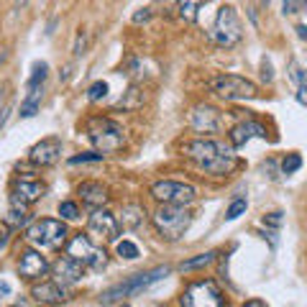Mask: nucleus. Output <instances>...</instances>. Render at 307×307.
Here are the masks:
<instances>
[{"label":"nucleus","instance_id":"obj_45","mask_svg":"<svg viewBox=\"0 0 307 307\" xmlns=\"http://www.w3.org/2000/svg\"><path fill=\"white\" fill-rule=\"evenodd\" d=\"M123 307H128V304H123Z\"/></svg>","mask_w":307,"mask_h":307},{"label":"nucleus","instance_id":"obj_28","mask_svg":"<svg viewBox=\"0 0 307 307\" xmlns=\"http://www.w3.org/2000/svg\"><path fill=\"white\" fill-rule=\"evenodd\" d=\"M116 248H118V256H123V258H138V256H141V254H138V246L130 244V240H120Z\"/></svg>","mask_w":307,"mask_h":307},{"label":"nucleus","instance_id":"obj_36","mask_svg":"<svg viewBox=\"0 0 307 307\" xmlns=\"http://www.w3.org/2000/svg\"><path fill=\"white\" fill-rule=\"evenodd\" d=\"M84 44H87V34L80 31V34H77V41H74V56H80V54L84 52Z\"/></svg>","mask_w":307,"mask_h":307},{"label":"nucleus","instance_id":"obj_25","mask_svg":"<svg viewBox=\"0 0 307 307\" xmlns=\"http://www.w3.org/2000/svg\"><path fill=\"white\" fill-rule=\"evenodd\" d=\"M246 208H248L246 197H236V200L228 205V210H226V220H238L240 215H246Z\"/></svg>","mask_w":307,"mask_h":307},{"label":"nucleus","instance_id":"obj_1","mask_svg":"<svg viewBox=\"0 0 307 307\" xmlns=\"http://www.w3.org/2000/svg\"><path fill=\"white\" fill-rule=\"evenodd\" d=\"M184 156L192 159L194 164H200L210 174H228L236 166V156L230 154L228 146L210 141V138H194L184 144Z\"/></svg>","mask_w":307,"mask_h":307},{"label":"nucleus","instance_id":"obj_41","mask_svg":"<svg viewBox=\"0 0 307 307\" xmlns=\"http://www.w3.org/2000/svg\"><path fill=\"white\" fill-rule=\"evenodd\" d=\"M240 307H266V304L261 302V300H248L246 304H240Z\"/></svg>","mask_w":307,"mask_h":307},{"label":"nucleus","instance_id":"obj_5","mask_svg":"<svg viewBox=\"0 0 307 307\" xmlns=\"http://www.w3.org/2000/svg\"><path fill=\"white\" fill-rule=\"evenodd\" d=\"M182 307H226L223 290L212 279L192 282L182 294Z\"/></svg>","mask_w":307,"mask_h":307},{"label":"nucleus","instance_id":"obj_16","mask_svg":"<svg viewBox=\"0 0 307 307\" xmlns=\"http://www.w3.org/2000/svg\"><path fill=\"white\" fill-rule=\"evenodd\" d=\"M44 194V184L36 182V180H20L13 190V197H10V202L13 208H26L31 202H36L38 197Z\"/></svg>","mask_w":307,"mask_h":307},{"label":"nucleus","instance_id":"obj_33","mask_svg":"<svg viewBox=\"0 0 307 307\" xmlns=\"http://www.w3.org/2000/svg\"><path fill=\"white\" fill-rule=\"evenodd\" d=\"M282 10L284 13H300V10H307V3H302V0H284Z\"/></svg>","mask_w":307,"mask_h":307},{"label":"nucleus","instance_id":"obj_8","mask_svg":"<svg viewBox=\"0 0 307 307\" xmlns=\"http://www.w3.org/2000/svg\"><path fill=\"white\" fill-rule=\"evenodd\" d=\"M28 240L41 248H59L64 240H67V226L62 220H52V218H44V220H36L28 228Z\"/></svg>","mask_w":307,"mask_h":307},{"label":"nucleus","instance_id":"obj_4","mask_svg":"<svg viewBox=\"0 0 307 307\" xmlns=\"http://www.w3.org/2000/svg\"><path fill=\"white\" fill-rule=\"evenodd\" d=\"M192 223V215L180 208V205H162L156 212H154V226L162 233V238L166 240H177L184 236V230Z\"/></svg>","mask_w":307,"mask_h":307},{"label":"nucleus","instance_id":"obj_43","mask_svg":"<svg viewBox=\"0 0 307 307\" xmlns=\"http://www.w3.org/2000/svg\"><path fill=\"white\" fill-rule=\"evenodd\" d=\"M0 292H3V294H8V292H10V287H8L6 282H0Z\"/></svg>","mask_w":307,"mask_h":307},{"label":"nucleus","instance_id":"obj_39","mask_svg":"<svg viewBox=\"0 0 307 307\" xmlns=\"http://www.w3.org/2000/svg\"><path fill=\"white\" fill-rule=\"evenodd\" d=\"M294 80L300 82V87H302V84L307 87V70H300V72H294Z\"/></svg>","mask_w":307,"mask_h":307},{"label":"nucleus","instance_id":"obj_12","mask_svg":"<svg viewBox=\"0 0 307 307\" xmlns=\"http://www.w3.org/2000/svg\"><path fill=\"white\" fill-rule=\"evenodd\" d=\"M190 126L197 130V134H218L223 126L220 110L212 105H194L190 113Z\"/></svg>","mask_w":307,"mask_h":307},{"label":"nucleus","instance_id":"obj_24","mask_svg":"<svg viewBox=\"0 0 307 307\" xmlns=\"http://www.w3.org/2000/svg\"><path fill=\"white\" fill-rule=\"evenodd\" d=\"M26 223H28L26 208H13V210L6 215V226H10V228H24Z\"/></svg>","mask_w":307,"mask_h":307},{"label":"nucleus","instance_id":"obj_11","mask_svg":"<svg viewBox=\"0 0 307 307\" xmlns=\"http://www.w3.org/2000/svg\"><path fill=\"white\" fill-rule=\"evenodd\" d=\"M118 218L108 210H95L87 220V233L95 236L98 240H118Z\"/></svg>","mask_w":307,"mask_h":307},{"label":"nucleus","instance_id":"obj_6","mask_svg":"<svg viewBox=\"0 0 307 307\" xmlns=\"http://www.w3.org/2000/svg\"><path fill=\"white\" fill-rule=\"evenodd\" d=\"M240 36H244V31H240V20H238V13L233 6H223L220 10H218V18L215 24L210 28V38L218 44V46H236V44L240 41Z\"/></svg>","mask_w":307,"mask_h":307},{"label":"nucleus","instance_id":"obj_22","mask_svg":"<svg viewBox=\"0 0 307 307\" xmlns=\"http://www.w3.org/2000/svg\"><path fill=\"white\" fill-rule=\"evenodd\" d=\"M215 251H208V254H200V256H194V258H187V261H182V272H194V269H205V266H210L212 261H215Z\"/></svg>","mask_w":307,"mask_h":307},{"label":"nucleus","instance_id":"obj_2","mask_svg":"<svg viewBox=\"0 0 307 307\" xmlns=\"http://www.w3.org/2000/svg\"><path fill=\"white\" fill-rule=\"evenodd\" d=\"M164 276H169V266H156V269L134 274V276H128L126 282H118V284H113V287H108L98 300H100V304H105V307H108V304H116V302H120L123 297H134V294L148 290L151 284L162 282Z\"/></svg>","mask_w":307,"mask_h":307},{"label":"nucleus","instance_id":"obj_9","mask_svg":"<svg viewBox=\"0 0 307 307\" xmlns=\"http://www.w3.org/2000/svg\"><path fill=\"white\" fill-rule=\"evenodd\" d=\"M67 256L74 258V261H80L82 266H92V269H102L105 261H108L105 248H98L92 240L87 238V236H82V233H77L74 238H70Z\"/></svg>","mask_w":307,"mask_h":307},{"label":"nucleus","instance_id":"obj_7","mask_svg":"<svg viewBox=\"0 0 307 307\" xmlns=\"http://www.w3.org/2000/svg\"><path fill=\"white\" fill-rule=\"evenodd\" d=\"M210 87L215 90V95H220L223 100H246V98L258 95L256 82L240 77V74H220L210 82Z\"/></svg>","mask_w":307,"mask_h":307},{"label":"nucleus","instance_id":"obj_37","mask_svg":"<svg viewBox=\"0 0 307 307\" xmlns=\"http://www.w3.org/2000/svg\"><path fill=\"white\" fill-rule=\"evenodd\" d=\"M148 18H151V8H138L134 13V24H144V20H148Z\"/></svg>","mask_w":307,"mask_h":307},{"label":"nucleus","instance_id":"obj_20","mask_svg":"<svg viewBox=\"0 0 307 307\" xmlns=\"http://www.w3.org/2000/svg\"><path fill=\"white\" fill-rule=\"evenodd\" d=\"M141 223H144V210H141L138 205H126V208L120 210L118 226H123V228H128V230H134V228H138Z\"/></svg>","mask_w":307,"mask_h":307},{"label":"nucleus","instance_id":"obj_38","mask_svg":"<svg viewBox=\"0 0 307 307\" xmlns=\"http://www.w3.org/2000/svg\"><path fill=\"white\" fill-rule=\"evenodd\" d=\"M294 98H297V102H300V105H307V87H304V84H302V87H297V95H294Z\"/></svg>","mask_w":307,"mask_h":307},{"label":"nucleus","instance_id":"obj_13","mask_svg":"<svg viewBox=\"0 0 307 307\" xmlns=\"http://www.w3.org/2000/svg\"><path fill=\"white\" fill-rule=\"evenodd\" d=\"M62 156V141L56 136H49V138H44L38 141L31 151H28V159L38 166H52L56 164V159Z\"/></svg>","mask_w":307,"mask_h":307},{"label":"nucleus","instance_id":"obj_15","mask_svg":"<svg viewBox=\"0 0 307 307\" xmlns=\"http://www.w3.org/2000/svg\"><path fill=\"white\" fill-rule=\"evenodd\" d=\"M52 269H54L56 284H62V287H64V284H77L84 276V266L80 264V261L70 258V256H62Z\"/></svg>","mask_w":307,"mask_h":307},{"label":"nucleus","instance_id":"obj_18","mask_svg":"<svg viewBox=\"0 0 307 307\" xmlns=\"http://www.w3.org/2000/svg\"><path fill=\"white\" fill-rule=\"evenodd\" d=\"M31 294H34L36 302H44V304H59V302L67 300V292H64V287L56 284V282H41V284H36V287L31 290Z\"/></svg>","mask_w":307,"mask_h":307},{"label":"nucleus","instance_id":"obj_44","mask_svg":"<svg viewBox=\"0 0 307 307\" xmlns=\"http://www.w3.org/2000/svg\"><path fill=\"white\" fill-rule=\"evenodd\" d=\"M3 95H6V87H3V84H0V100H3Z\"/></svg>","mask_w":307,"mask_h":307},{"label":"nucleus","instance_id":"obj_3","mask_svg":"<svg viewBox=\"0 0 307 307\" xmlns=\"http://www.w3.org/2000/svg\"><path fill=\"white\" fill-rule=\"evenodd\" d=\"M87 136L98 154H113L123 146V128L110 118H90L87 120Z\"/></svg>","mask_w":307,"mask_h":307},{"label":"nucleus","instance_id":"obj_30","mask_svg":"<svg viewBox=\"0 0 307 307\" xmlns=\"http://www.w3.org/2000/svg\"><path fill=\"white\" fill-rule=\"evenodd\" d=\"M197 8H200V3H192V0H187V3H180V16L184 20H194L197 18Z\"/></svg>","mask_w":307,"mask_h":307},{"label":"nucleus","instance_id":"obj_42","mask_svg":"<svg viewBox=\"0 0 307 307\" xmlns=\"http://www.w3.org/2000/svg\"><path fill=\"white\" fill-rule=\"evenodd\" d=\"M8 113H10V108H6V110H3V116H0V128L6 126V120H8Z\"/></svg>","mask_w":307,"mask_h":307},{"label":"nucleus","instance_id":"obj_34","mask_svg":"<svg viewBox=\"0 0 307 307\" xmlns=\"http://www.w3.org/2000/svg\"><path fill=\"white\" fill-rule=\"evenodd\" d=\"M261 80H264V82H272L274 80V67H272V62L266 56L261 59Z\"/></svg>","mask_w":307,"mask_h":307},{"label":"nucleus","instance_id":"obj_21","mask_svg":"<svg viewBox=\"0 0 307 307\" xmlns=\"http://www.w3.org/2000/svg\"><path fill=\"white\" fill-rule=\"evenodd\" d=\"M46 72H49V64L46 62H36L34 64V72H31V77H28V92H36V90H41L44 87V80H46Z\"/></svg>","mask_w":307,"mask_h":307},{"label":"nucleus","instance_id":"obj_17","mask_svg":"<svg viewBox=\"0 0 307 307\" xmlns=\"http://www.w3.org/2000/svg\"><path fill=\"white\" fill-rule=\"evenodd\" d=\"M230 144H233V148H240V146H246L254 136H258V138H266V128L261 126V123H256V120H246V123H238V126H233L230 128Z\"/></svg>","mask_w":307,"mask_h":307},{"label":"nucleus","instance_id":"obj_19","mask_svg":"<svg viewBox=\"0 0 307 307\" xmlns=\"http://www.w3.org/2000/svg\"><path fill=\"white\" fill-rule=\"evenodd\" d=\"M80 197H82V202L87 205V208H102L105 202H108V190L100 184V182H82L80 184Z\"/></svg>","mask_w":307,"mask_h":307},{"label":"nucleus","instance_id":"obj_31","mask_svg":"<svg viewBox=\"0 0 307 307\" xmlns=\"http://www.w3.org/2000/svg\"><path fill=\"white\" fill-rule=\"evenodd\" d=\"M59 215H62V218H67V220H74V218H80V208H77L74 202H70V200H67V202H62V205H59Z\"/></svg>","mask_w":307,"mask_h":307},{"label":"nucleus","instance_id":"obj_26","mask_svg":"<svg viewBox=\"0 0 307 307\" xmlns=\"http://www.w3.org/2000/svg\"><path fill=\"white\" fill-rule=\"evenodd\" d=\"M302 166V156L300 154H287V159L282 162V174H294Z\"/></svg>","mask_w":307,"mask_h":307},{"label":"nucleus","instance_id":"obj_29","mask_svg":"<svg viewBox=\"0 0 307 307\" xmlns=\"http://www.w3.org/2000/svg\"><path fill=\"white\" fill-rule=\"evenodd\" d=\"M108 95V82H95V84H90V90H87V98L90 100H102Z\"/></svg>","mask_w":307,"mask_h":307},{"label":"nucleus","instance_id":"obj_10","mask_svg":"<svg viewBox=\"0 0 307 307\" xmlns=\"http://www.w3.org/2000/svg\"><path fill=\"white\" fill-rule=\"evenodd\" d=\"M194 187L192 184H184V182H174V180H159L151 184V197L159 200L164 205H180L184 208L187 202L194 200Z\"/></svg>","mask_w":307,"mask_h":307},{"label":"nucleus","instance_id":"obj_32","mask_svg":"<svg viewBox=\"0 0 307 307\" xmlns=\"http://www.w3.org/2000/svg\"><path fill=\"white\" fill-rule=\"evenodd\" d=\"M141 100H138V90L136 87H130V90L126 92V98H120V102H118V108H136Z\"/></svg>","mask_w":307,"mask_h":307},{"label":"nucleus","instance_id":"obj_40","mask_svg":"<svg viewBox=\"0 0 307 307\" xmlns=\"http://www.w3.org/2000/svg\"><path fill=\"white\" fill-rule=\"evenodd\" d=\"M294 31H297V36H300V38H307V26H304V24H297V28H294Z\"/></svg>","mask_w":307,"mask_h":307},{"label":"nucleus","instance_id":"obj_27","mask_svg":"<svg viewBox=\"0 0 307 307\" xmlns=\"http://www.w3.org/2000/svg\"><path fill=\"white\" fill-rule=\"evenodd\" d=\"M92 162H102V154H98V151L77 154V156H72V159H70V166H77V164H92Z\"/></svg>","mask_w":307,"mask_h":307},{"label":"nucleus","instance_id":"obj_14","mask_svg":"<svg viewBox=\"0 0 307 307\" xmlns=\"http://www.w3.org/2000/svg\"><path fill=\"white\" fill-rule=\"evenodd\" d=\"M49 272V261L41 256V251L36 248H26L20 254V261H18V274L26 276V279H38Z\"/></svg>","mask_w":307,"mask_h":307},{"label":"nucleus","instance_id":"obj_35","mask_svg":"<svg viewBox=\"0 0 307 307\" xmlns=\"http://www.w3.org/2000/svg\"><path fill=\"white\" fill-rule=\"evenodd\" d=\"M284 223V218H282V212H269L266 218H264V226H272V228H279Z\"/></svg>","mask_w":307,"mask_h":307},{"label":"nucleus","instance_id":"obj_23","mask_svg":"<svg viewBox=\"0 0 307 307\" xmlns=\"http://www.w3.org/2000/svg\"><path fill=\"white\" fill-rule=\"evenodd\" d=\"M38 102H41V90L36 92H28V98L20 105V118H34L38 113Z\"/></svg>","mask_w":307,"mask_h":307}]
</instances>
